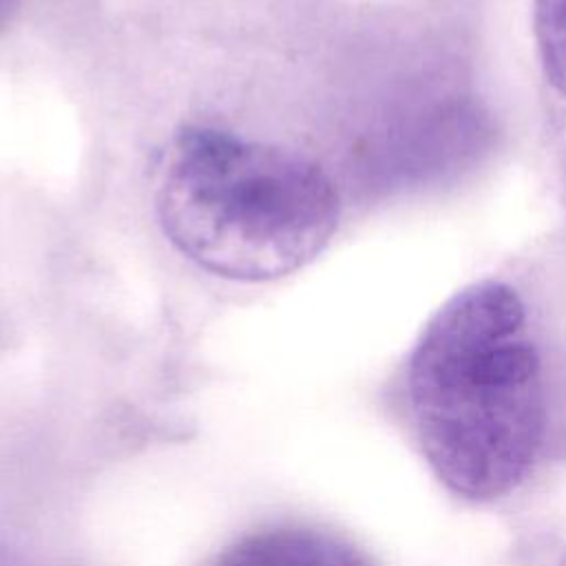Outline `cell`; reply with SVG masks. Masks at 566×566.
<instances>
[{"label":"cell","mask_w":566,"mask_h":566,"mask_svg":"<svg viewBox=\"0 0 566 566\" xmlns=\"http://www.w3.org/2000/svg\"><path fill=\"white\" fill-rule=\"evenodd\" d=\"M155 210L168 241L199 268L234 281L287 276L329 243L340 199L305 155L210 126L166 144Z\"/></svg>","instance_id":"2"},{"label":"cell","mask_w":566,"mask_h":566,"mask_svg":"<svg viewBox=\"0 0 566 566\" xmlns=\"http://www.w3.org/2000/svg\"><path fill=\"white\" fill-rule=\"evenodd\" d=\"M212 566H367V562L323 531L276 526L234 542Z\"/></svg>","instance_id":"3"},{"label":"cell","mask_w":566,"mask_h":566,"mask_svg":"<svg viewBox=\"0 0 566 566\" xmlns=\"http://www.w3.org/2000/svg\"><path fill=\"white\" fill-rule=\"evenodd\" d=\"M533 33L548 82L566 97V0H535Z\"/></svg>","instance_id":"4"},{"label":"cell","mask_w":566,"mask_h":566,"mask_svg":"<svg viewBox=\"0 0 566 566\" xmlns=\"http://www.w3.org/2000/svg\"><path fill=\"white\" fill-rule=\"evenodd\" d=\"M0 566H31V564H27V562H22L18 557H11L4 551H0Z\"/></svg>","instance_id":"5"},{"label":"cell","mask_w":566,"mask_h":566,"mask_svg":"<svg viewBox=\"0 0 566 566\" xmlns=\"http://www.w3.org/2000/svg\"><path fill=\"white\" fill-rule=\"evenodd\" d=\"M407 402L429 467L453 493L484 502L524 480L542 449L546 400L513 287L467 285L429 318L409 356Z\"/></svg>","instance_id":"1"}]
</instances>
